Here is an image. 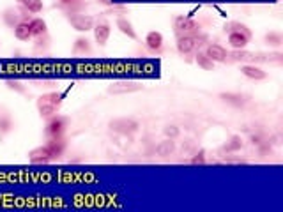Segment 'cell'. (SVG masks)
<instances>
[{"mask_svg":"<svg viewBox=\"0 0 283 212\" xmlns=\"http://www.w3.org/2000/svg\"><path fill=\"white\" fill-rule=\"evenodd\" d=\"M220 99H222L223 103L234 106V108H243L244 104H246V101H248L246 97L239 92H222L220 94Z\"/></svg>","mask_w":283,"mask_h":212,"instance_id":"4fadbf2b","label":"cell"},{"mask_svg":"<svg viewBox=\"0 0 283 212\" xmlns=\"http://www.w3.org/2000/svg\"><path fill=\"white\" fill-rule=\"evenodd\" d=\"M18 6L30 15H39L44 9L43 0H18Z\"/></svg>","mask_w":283,"mask_h":212,"instance_id":"d6986e66","label":"cell"},{"mask_svg":"<svg viewBox=\"0 0 283 212\" xmlns=\"http://www.w3.org/2000/svg\"><path fill=\"white\" fill-rule=\"evenodd\" d=\"M15 129V122H13L9 113H0V136H6Z\"/></svg>","mask_w":283,"mask_h":212,"instance_id":"cb8c5ba5","label":"cell"},{"mask_svg":"<svg viewBox=\"0 0 283 212\" xmlns=\"http://www.w3.org/2000/svg\"><path fill=\"white\" fill-rule=\"evenodd\" d=\"M92 32H94L96 43H98L99 46H106V43H108V39H110V34H112V25H110L108 22H98V23H94Z\"/></svg>","mask_w":283,"mask_h":212,"instance_id":"30bf717a","label":"cell"},{"mask_svg":"<svg viewBox=\"0 0 283 212\" xmlns=\"http://www.w3.org/2000/svg\"><path fill=\"white\" fill-rule=\"evenodd\" d=\"M163 133L167 138H172V140H175V138L181 134V129H179L177 126H165L163 127Z\"/></svg>","mask_w":283,"mask_h":212,"instance_id":"f546056e","label":"cell"},{"mask_svg":"<svg viewBox=\"0 0 283 212\" xmlns=\"http://www.w3.org/2000/svg\"><path fill=\"white\" fill-rule=\"evenodd\" d=\"M69 117L65 115H53L48 119L46 126H44V134L48 136V140H53V138H62L64 133L67 131L69 127Z\"/></svg>","mask_w":283,"mask_h":212,"instance_id":"7a4b0ae2","label":"cell"},{"mask_svg":"<svg viewBox=\"0 0 283 212\" xmlns=\"http://www.w3.org/2000/svg\"><path fill=\"white\" fill-rule=\"evenodd\" d=\"M251 36H246L243 32H229V44L232 50H244L250 44Z\"/></svg>","mask_w":283,"mask_h":212,"instance_id":"7c38bea8","label":"cell"},{"mask_svg":"<svg viewBox=\"0 0 283 212\" xmlns=\"http://www.w3.org/2000/svg\"><path fill=\"white\" fill-rule=\"evenodd\" d=\"M115 27L119 29V32L120 34H124V36H127L129 39H133V41H136L138 39V34H136V30L133 29V23L129 22L127 18H117L115 20Z\"/></svg>","mask_w":283,"mask_h":212,"instance_id":"5bb4252c","label":"cell"},{"mask_svg":"<svg viewBox=\"0 0 283 212\" xmlns=\"http://www.w3.org/2000/svg\"><path fill=\"white\" fill-rule=\"evenodd\" d=\"M146 46L149 48L151 51H160L161 48H163V34L156 32V30L149 32L146 36Z\"/></svg>","mask_w":283,"mask_h":212,"instance_id":"e0dca14e","label":"cell"},{"mask_svg":"<svg viewBox=\"0 0 283 212\" xmlns=\"http://www.w3.org/2000/svg\"><path fill=\"white\" fill-rule=\"evenodd\" d=\"M203 53H205L210 60L215 62V64H216V62H218V64H225L227 57H229V51H227V48L222 46V44H216V43L207 44V48H205V51H203Z\"/></svg>","mask_w":283,"mask_h":212,"instance_id":"9c48e42d","label":"cell"},{"mask_svg":"<svg viewBox=\"0 0 283 212\" xmlns=\"http://www.w3.org/2000/svg\"><path fill=\"white\" fill-rule=\"evenodd\" d=\"M225 149L227 152H237V151H241L243 149V138L241 136H237V134H234L232 138H230L229 142L225 144Z\"/></svg>","mask_w":283,"mask_h":212,"instance_id":"83f0119b","label":"cell"},{"mask_svg":"<svg viewBox=\"0 0 283 212\" xmlns=\"http://www.w3.org/2000/svg\"><path fill=\"white\" fill-rule=\"evenodd\" d=\"M29 161L32 165H48V163L53 161L51 158V152L48 145H41V147H36L29 152Z\"/></svg>","mask_w":283,"mask_h":212,"instance_id":"ba28073f","label":"cell"},{"mask_svg":"<svg viewBox=\"0 0 283 212\" xmlns=\"http://www.w3.org/2000/svg\"><path fill=\"white\" fill-rule=\"evenodd\" d=\"M13 30H15V37L18 41H23V43H25V41L32 39V32H30V25H29V22H27V20L20 22Z\"/></svg>","mask_w":283,"mask_h":212,"instance_id":"ffe728a7","label":"cell"},{"mask_svg":"<svg viewBox=\"0 0 283 212\" xmlns=\"http://www.w3.org/2000/svg\"><path fill=\"white\" fill-rule=\"evenodd\" d=\"M241 73H243V76H246V78H250V80H255V82H264V80H267V73L255 64H243L241 65Z\"/></svg>","mask_w":283,"mask_h":212,"instance_id":"8fae6325","label":"cell"},{"mask_svg":"<svg viewBox=\"0 0 283 212\" xmlns=\"http://www.w3.org/2000/svg\"><path fill=\"white\" fill-rule=\"evenodd\" d=\"M69 2H71V0H60V4H62V6H65V4H69Z\"/></svg>","mask_w":283,"mask_h":212,"instance_id":"d6a6232c","label":"cell"},{"mask_svg":"<svg viewBox=\"0 0 283 212\" xmlns=\"http://www.w3.org/2000/svg\"><path fill=\"white\" fill-rule=\"evenodd\" d=\"M138 90H144V85L134 82H117L108 85L106 92L110 96H122V94H131V92H138Z\"/></svg>","mask_w":283,"mask_h":212,"instance_id":"52a82bcc","label":"cell"},{"mask_svg":"<svg viewBox=\"0 0 283 212\" xmlns=\"http://www.w3.org/2000/svg\"><path fill=\"white\" fill-rule=\"evenodd\" d=\"M196 50L195 36H181L177 37V51L181 55H189L191 51Z\"/></svg>","mask_w":283,"mask_h":212,"instance_id":"9a60e30c","label":"cell"},{"mask_svg":"<svg viewBox=\"0 0 283 212\" xmlns=\"http://www.w3.org/2000/svg\"><path fill=\"white\" fill-rule=\"evenodd\" d=\"M92 53V44L85 36L77 37L73 44V55H91Z\"/></svg>","mask_w":283,"mask_h":212,"instance_id":"ac0fdd59","label":"cell"},{"mask_svg":"<svg viewBox=\"0 0 283 212\" xmlns=\"http://www.w3.org/2000/svg\"><path fill=\"white\" fill-rule=\"evenodd\" d=\"M46 145L50 147V152H51V158H53V161H57V159H60L62 156H64V152H65L64 136H62V138H53V140H50Z\"/></svg>","mask_w":283,"mask_h":212,"instance_id":"2e32d148","label":"cell"},{"mask_svg":"<svg viewBox=\"0 0 283 212\" xmlns=\"http://www.w3.org/2000/svg\"><path fill=\"white\" fill-rule=\"evenodd\" d=\"M29 25H30L32 37H39V36L48 34V25H46V22H44L43 18H30Z\"/></svg>","mask_w":283,"mask_h":212,"instance_id":"7402d4cb","label":"cell"},{"mask_svg":"<svg viewBox=\"0 0 283 212\" xmlns=\"http://www.w3.org/2000/svg\"><path fill=\"white\" fill-rule=\"evenodd\" d=\"M200 23L195 22L193 18H188V16H175L174 18V32L177 37L181 36H195V34L200 32Z\"/></svg>","mask_w":283,"mask_h":212,"instance_id":"3957f363","label":"cell"},{"mask_svg":"<svg viewBox=\"0 0 283 212\" xmlns=\"http://www.w3.org/2000/svg\"><path fill=\"white\" fill-rule=\"evenodd\" d=\"M69 25L73 27L77 32H89V30L94 29L96 18L91 15H84V13H78V15L69 16Z\"/></svg>","mask_w":283,"mask_h":212,"instance_id":"5b68a950","label":"cell"},{"mask_svg":"<svg viewBox=\"0 0 283 212\" xmlns=\"http://www.w3.org/2000/svg\"><path fill=\"white\" fill-rule=\"evenodd\" d=\"M105 15H115L117 18H120L122 15H127V9L124 8V6H110V9Z\"/></svg>","mask_w":283,"mask_h":212,"instance_id":"4dcf8cb0","label":"cell"},{"mask_svg":"<svg viewBox=\"0 0 283 212\" xmlns=\"http://www.w3.org/2000/svg\"><path fill=\"white\" fill-rule=\"evenodd\" d=\"M50 46H51V37L48 36V34L36 37V43H34V53L36 55L46 53V51L50 50Z\"/></svg>","mask_w":283,"mask_h":212,"instance_id":"603a6c76","label":"cell"},{"mask_svg":"<svg viewBox=\"0 0 283 212\" xmlns=\"http://www.w3.org/2000/svg\"><path fill=\"white\" fill-rule=\"evenodd\" d=\"M23 20L30 22L29 13H27L25 9L8 8V9H4V13H2V22H4L6 25L9 27V29H15V27L18 25L20 22H23Z\"/></svg>","mask_w":283,"mask_h":212,"instance_id":"8992f818","label":"cell"},{"mask_svg":"<svg viewBox=\"0 0 283 212\" xmlns=\"http://www.w3.org/2000/svg\"><path fill=\"white\" fill-rule=\"evenodd\" d=\"M175 152V142L172 140V138H167V140L160 142V144L156 145V154L160 156V158H168V156H172Z\"/></svg>","mask_w":283,"mask_h":212,"instance_id":"44dd1931","label":"cell"},{"mask_svg":"<svg viewBox=\"0 0 283 212\" xmlns=\"http://www.w3.org/2000/svg\"><path fill=\"white\" fill-rule=\"evenodd\" d=\"M108 127L117 134H124V136H131V134L138 133L140 129V122L129 117H120V119H113L110 120Z\"/></svg>","mask_w":283,"mask_h":212,"instance_id":"277c9868","label":"cell"},{"mask_svg":"<svg viewBox=\"0 0 283 212\" xmlns=\"http://www.w3.org/2000/svg\"><path fill=\"white\" fill-rule=\"evenodd\" d=\"M64 96L65 94H62V92H46L37 97L36 106H37L39 115L43 117V119H50V117L57 115L62 103H64Z\"/></svg>","mask_w":283,"mask_h":212,"instance_id":"6da1fadb","label":"cell"},{"mask_svg":"<svg viewBox=\"0 0 283 212\" xmlns=\"http://www.w3.org/2000/svg\"><path fill=\"white\" fill-rule=\"evenodd\" d=\"M225 32H243V34H246V36H251V30L248 29L244 23H241V22H229V23H225Z\"/></svg>","mask_w":283,"mask_h":212,"instance_id":"4316f807","label":"cell"},{"mask_svg":"<svg viewBox=\"0 0 283 212\" xmlns=\"http://www.w3.org/2000/svg\"><path fill=\"white\" fill-rule=\"evenodd\" d=\"M191 163H193V165H203V163H205V151L196 152V154L191 158Z\"/></svg>","mask_w":283,"mask_h":212,"instance_id":"1f68e13d","label":"cell"},{"mask_svg":"<svg viewBox=\"0 0 283 212\" xmlns=\"http://www.w3.org/2000/svg\"><path fill=\"white\" fill-rule=\"evenodd\" d=\"M6 85H8V89L13 90V92H18V94H22V96H29L27 87L23 85V83L16 82V80H9V82H6Z\"/></svg>","mask_w":283,"mask_h":212,"instance_id":"f1b7e54d","label":"cell"},{"mask_svg":"<svg viewBox=\"0 0 283 212\" xmlns=\"http://www.w3.org/2000/svg\"><path fill=\"white\" fill-rule=\"evenodd\" d=\"M264 43L267 44V46L279 48L283 44V36L279 32H267L264 36Z\"/></svg>","mask_w":283,"mask_h":212,"instance_id":"484cf974","label":"cell"},{"mask_svg":"<svg viewBox=\"0 0 283 212\" xmlns=\"http://www.w3.org/2000/svg\"><path fill=\"white\" fill-rule=\"evenodd\" d=\"M195 62L198 64V67L203 69V71H213V69H215V62L210 60V58L207 57V55L203 53V51H196Z\"/></svg>","mask_w":283,"mask_h":212,"instance_id":"d4e9b609","label":"cell"}]
</instances>
